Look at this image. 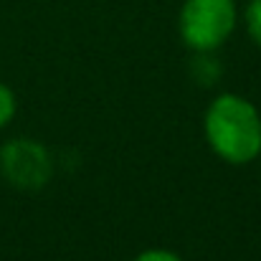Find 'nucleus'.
<instances>
[{
	"label": "nucleus",
	"mask_w": 261,
	"mask_h": 261,
	"mask_svg": "<svg viewBox=\"0 0 261 261\" xmlns=\"http://www.w3.org/2000/svg\"><path fill=\"white\" fill-rule=\"evenodd\" d=\"M180 36L188 48L213 51L236 28V3L233 0H185L177 18Z\"/></svg>",
	"instance_id": "obj_2"
},
{
	"label": "nucleus",
	"mask_w": 261,
	"mask_h": 261,
	"mask_svg": "<svg viewBox=\"0 0 261 261\" xmlns=\"http://www.w3.org/2000/svg\"><path fill=\"white\" fill-rule=\"evenodd\" d=\"M135 261H180V256L165 249H150V251H142Z\"/></svg>",
	"instance_id": "obj_6"
},
{
	"label": "nucleus",
	"mask_w": 261,
	"mask_h": 261,
	"mask_svg": "<svg viewBox=\"0 0 261 261\" xmlns=\"http://www.w3.org/2000/svg\"><path fill=\"white\" fill-rule=\"evenodd\" d=\"M15 114V94L5 84H0V127H5Z\"/></svg>",
	"instance_id": "obj_5"
},
{
	"label": "nucleus",
	"mask_w": 261,
	"mask_h": 261,
	"mask_svg": "<svg viewBox=\"0 0 261 261\" xmlns=\"http://www.w3.org/2000/svg\"><path fill=\"white\" fill-rule=\"evenodd\" d=\"M0 173L10 185L20 190H38L51 180L54 163L41 142L20 137L10 140L0 150Z\"/></svg>",
	"instance_id": "obj_3"
},
{
	"label": "nucleus",
	"mask_w": 261,
	"mask_h": 261,
	"mask_svg": "<svg viewBox=\"0 0 261 261\" xmlns=\"http://www.w3.org/2000/svg\"><path fill=\"white\" fill-rule=\"evenodd\" d=\"M246 28L251 38L261 46V0H251L246 8Z\"/></svg>",
	"instance_id": "obj_4"
},
{
	"label": "nucleus",
	"mask_w": 261,
	"mask_h": 261,
	"mask_svg": "<svg viewBox=\"0 0 261 261\" xmlns=\"http://www.w3.org/2000/svg\"><path fill=\"white\" fill-rule=\"evenodd\" d=\"M205 137L211 150L231 163L246 165L261 152V117L256 107L236 94H223L205 112Z\"/></svg>",
	"instance_id": "obj_1"
}]
</instances>
